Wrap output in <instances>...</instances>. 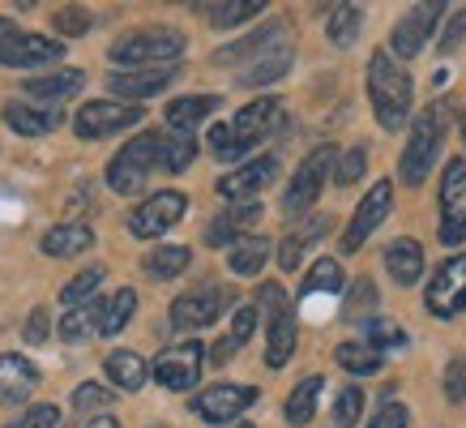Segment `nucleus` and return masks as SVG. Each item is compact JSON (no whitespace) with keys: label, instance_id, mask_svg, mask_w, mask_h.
Wrapping results in <instances>:
<instances>
[{"label":"nucleus","instance_id":"f257e3e1","mask_svg":"<svg viewBox=\"0 0 466 428\" xmlns=\"http://www.w3.org/2000/svg\"><path fill=\"white\" fill-rule=\"evenodd\" d=\"M368 103L377 112V125L385 133H398L410 116V77L394 65L390 52H372L368 56Z\"/></svg>","mask_w":466,"mask_h":428},{"label":"nucleus","instance_id":"f03ea898","mask_svg":"<svg viewBox=\"0 0 466 428\" xmlns=\"http://www.w3.org/2000/svg\"><path fill=\"white\" fill-rule=\"evenodd\" d=\"M450 103H432L428 112L415 116V125H410V138H407V150H402V163H398V176H402V185L420 189L424 185V176L432 171V158L441 150V138H445V112Z\"/></svg>","mask_w":466,"mask_h":428},{"label":"nucleus","instance_id":"7ed1b4c3","mask_svg":"<svg viewBox=\"0 0 466 428\" xmlns=\"http://www.w3.org/2000/svg\"><path fill=\"white\" fill-rule=\"evenodd\" d=\"M184 35L171 26H146V30H128L125 39L112 43V60L116 65H137V69H158L171 60L184 56Z\"/></svg>","mask_w":466,"mask_h":428},{"label":"nucleus","instance_id":"20e7f679","mask_svg":"<svg viewBox=\"0 0 466 428\" xmlns=\"http://www.w3.org/2000/svg\"><path fill=\"white\" fill-rule=\"evenodd\" d=\"M158 150H163V133H142V138H133V142L120 146V155L107 163V185L116 193H142V185L150 180V171L158 168Z\"/></svg>","mask_w":466,"mask_h":428},{"label":"nucleus","instance_id":"39448f33","mask_svg":"<svg viewBox=\"0 0 466 428\" xmlns=\"http://www.w3.org/2000/svg\"><path fill=\"white\" fill-rule=\"evenodd\" d=\"M329 171H334V146H317V150L296 168V176H291V185H287V193H283L287 219H299V214H309L312 206H317Z\"/></svg>","mask_w":466,"mask_h":428},{"label":"nucleus","instance_id":"423d86ee","mask_svg":"<svg viewBox=\"0 0 466 428\" xmlns=\"http://www.w3.org/2000/svg\"><path fill=\"white\" fill-rule=\"evenodd\" d=\"M424 309L432 317H441V321L466 313V249L458 257H450V261L432 274L428 296H424Z\"/></svg>","mask_w":466,"mask_h":428},{"label":"nucleus","instance_id":"0eeeda50","mask_svg":"<svg viewBox=\"0 0 466 428\" xmlns=\"http://www.w3.org/2000/svg\"><path fill=\"white\" fill-rule=\"evenodd\" d=\"M466 240V163L450 158L441 176V244Z\"/></svg>","mask_w":466,"mask_h":428},{"label":"nucleus","instance_id":"6e6552de","mask_svg":"<svg viewBox=\"0 0 466 428\" xmlns=\"http://www.w3.org/2000/svg\"><path fill=\"white\" fill-rule=\"evenodd\" d=\"M184 210H188V198L176 193V189H163V193L146 198L137 210L128 214V231H133L137 240H155V236H163V231H171L180 223Z\"/></svg>","mask_w":466,"mask_h":428},{"label":"nucleus","instance_id":"1a4fd4ad","mask_svg":"<svg viewBox=\"0 0 466 428\" xmlns=\"http://www.w3.org/2000/svg\"><path fill=\"white\" fill-rule=\"evenodd\" d=\"M137 120H142V107H133V103L95 99V103H86L82 112L73 116V133H77L82 142H99V138L120 133V128L137 125Z\"/></svg>","mask_w":466,"mask_h":428},{"label":"nucleus","instance_id":"9d476101","mask_svg":"<svg viewBox=\"0 0 466 428\" xmlns=\"http://www.w3.org/2000/svg\"><path fill=\"white\" fill-rule=\"evenodd\" d=\"M201 364H206V347H201L198 339L188 342H176V347H167L163 356L155 360V382L167 385V390H193V385L201 382Z\"/></svg>","mask_w":466,"mask_h":428},{"label":"nucleus","instance_id":"9b49d317","mask_svg":"<svg viewBox=\"0 0 466 428\" xmlns=\"http://www.w3.org/2000/svg\"><path fill=\"white\" fill-rule=\"evenodd\" d=\"M390 210H394V185H390V180H377V185L368 189V198L360 201L351 228L342 231V253H360V244H364L377 228H381Z\"/></svg>","mask_w":466,"mask_h":428},{"label":"nucleus","instance_id":"f8f14e48","mask_svg":"<svg viewBox=\"0 0 466 428\" xmlns=\"http://www.w3.org/2000/svg\"><path fill=\"white\" fill-rule=\"evenodd\" d=\"M257 403V390L253 385H210V390H201L198 399H193V415H201L206 424H227V420H236L244 415L248 407Z\"/></svg>","mask_w":466,"mask_h":428},{"label":"nucleus","instance_id":"ddd939ff","mask_svg":"<svg viewBox=\"0 0 466 428\" xmlns=\"http://www.w3.org/2000/svg\"><path fill=\"white\" fill-rule=\"evenodd\" d=\"M441 14H445V0H424V5H415L402 22L394 26V35H390V47H394L398 60H410L424 52V39L432 35V26L441 22Z\"/></svg>","mask_w":466,"mask_h":428},{"label":"nucleus","instance_id":"4468645a","mask_svg":"<svg viewBox=\"0 0 466 428\" xmlns=\"http://www.w3.org/2000/svg\"><path fill=\"white\" fill-rule=\"evenodd\" d=\"M231 304V291L223 287H198L171 304V326L176 330H201V326H214L218 313Z\"/></svg>","mask_w":466,"mask_h":428},{"label":"nucleus","instance_id":"2eb2a0df","mask_svg":"<svg viewBox=\"0 0 466 428\" xmlns=\"http://www.w3.org/2000/svg\"><path fill=\"white\" fill-rule=\"evenodd\" d=\"M60 56H65V43L47 39V35H14V39L0 43L5 69H39V65H52Z\"/></svg>","mask_w":466,"mask_h":428},{"label":"nucleus","instance_id":"dca6fc26","mask_svg":"<svg viewBox=\"0 0 466 428\" xmlns=\"http://www.w3.org/2000/svg\"><path fill=\"white\" fill-rule=\"evenodd\" d=\"M283 128V103L279 99H257L248 107H240V116L231 120V133H236V142L244 150H253L257 142H266L269 133H279Z\"/></svg>","mask_w":466,"mask_h":428},{"label":"nucleus","instance_id":"f3484780","mask_svg":"<svg viewBox=\"0 0 466 428\" xmlns=\"http://www.w3.org/2000/svg\"><path fill=\"white\" fill-rule=\"evenodd\" d=\"M274 176H279V158H274V155H261V158H253V163L236 168L231 176H223V180H218V198H227V201H248L253 193H261V189H266Z\"/></svg>","mask_w":466,"mask_h":428},{"label":"nucleus","instance_id":"a211bd4d","mask_svg":"<svg viewBox=\"0 0 466 428\" xmlns=\"http://www.w3.org/2000/svg\"><path fill=\"white\" fill-rule=\"evenodd\" d=\"M171 82H176V69H171V65H158V69L112 73V77H107V90L120 95V99H150L158 90H167Z\"/></svg>","mask_w":466,"mask_h":428},{"label":"nucleus","instance_id":"6ab92c4d","mask_svg":"<svg viewBox=\"0 0 466 428\" xmlns=\"http://www.w3.org/2000/svg\"><path fill=\"white\" fill-rule=\"evenodd\" d=\"M274 47H287V26L283 22H269V26H261L257 35H248V39L231 43V47H218L214 52V65H236V60H257L266 56V52H274Z\"/></svg>","mask_w":466,"mask_h":428},{"label":"nucleus","instance_id":"aec40b11","mask_svg":"<svg viewBox=\"0 0 466 428\" xmlns=\"http://www.w3.org/2000/svg\"><path fill=\"white\" fill-rule=\"evenodd\" d=\"M60 107H30V103H5V125L22 133V138H43V133H52L60 128Z\"/></svg>","mask_w":466,"mask_h":428},{"label":"nucleus","instance_id":"412c9836","mask_svg":"<svg viewBox=\"0 0 466 428\" xmlns=\"http://www.w3.org/2000/svg\"><path fill=\"white\" fill-rule=\"evenodd\" d=\"M35 385H39V369H35L26 356H17V352L0 356V399H5V403H22Z\"/></svg>","mask_w":466,"mask_h":428},{"label":"nucleus","instance_id":"4be33fe9","mask_svg":"<svg viewBox=\"0 0 466 428\" xmlns=\"http://www.w3.org/2000/svg\"><path fill=\"white\" fill-rule=\"evenodd\" d=\"M257 219H261V201H240L236 210L218 214L210 228H206V244H214V249L236 244V240H240V231L248 228V223H257Z\"/></svg>","mask_w":466,"mask_h":428},{"label":"nucleus","instance_id":"5701e85b","mask_svg":"<svg viewBox=\"0 0 466 428\" xmlns=\"http://www.w3.org/2000/svg\"><path fill=\"white\" fill-rule=\"evenodd\" d=\"M103 313H107V300H86L73 313L60 317V339L65 342H86L90 334L103 330Z\"/></svg>","mask_w":466,"mask_h":428},{"label":"nucleus","instance_id":"b1692460","mask_svg":"<svg viewBox=\"0 0 466 428\" xmlns=\"http://www.w3.org/2000/svg\"><path fill=\"white\" fill-rule=\"evenodd\" d=\"M385 266H390V274H394V283L410 287L420 274H424V249H420V240H410V236L394 240L390 249H385Z\"/></svg>","mask_w":466,"mask_h":428},{"label":"nucleus","instance_id":"393cba45","mask_svg":"<svg viewBox=\"0 0 466 428\" xmlns=\"http://www.w3.org/2000/svg\"><path fill=\"white\" fill-rule=\"evenodd\" d=\"M296 352V313L291 309H279L269 317V339H266V364L269 369H283Z\"/></svg>","mask_w":466,"mask_h":428},{"label":"nucleus","instance_id":"a878e982","mask_svg":"<svg viewBox=\"0 0 466 428\" xmlns=\"http://www.w3.org/2000/svg\"><path fill=\"white\" fill-rule=\"evenodd\" d=\"M82 86H86L82 69H65V73H47V77H30L26 95L30 99H43V103H60V99H73Z\"/></svg>","mask_w":466,"mask_h":428},{"label":"nucleus","instance_id":"bb28decb","mask_svg":"<svg viewBox=\"0 0 466 428\" xmlns=\"http://www.w3.org/2000/svg\"><path fill=\"white\" fill-rule=\"evenodd\" d=\"M291 60H296V52H291V43L287 47H274V52H266V56H257L248 60L240 69V82L244 86H269V82H279L287 69H291Z\"/></svg>","mask_w":466,"mask_h":428},{"label":"nucleus","instance_id":"cd10ccee","mask_svg":"<svg viewBox=\"0 0 466 428\" xmlns=\"http://www.w3.org/2000/svg\"><path fill=\"white\" fill-rule=\"evenodd\" d=\"M90 244H95V231L86 228V223H60V228H52L43 236V253L47 257H77V253H86Z\"/></svg>","mask_w":466,"mask_h":428},{"label":"nucleus","instance_id":"c85d7f7f","mask_svg":"<svg viewBox=\"0 0 466 428\" xmlns=\"http://www.w3.org/2000/svg\"><path fill=\"white\" fill-rule=\"evenodd\" d=\"M188 261H193V253H188L184 244H155V249L146 253L142 270L163 283V279H180V274L188 270Z\"/></svg>","mask_w":466,"mask_h":428},{"label":"nucleus","instance_id":"c756f323","mask_svg":"<svg viewBox=\"0 0 466 428\" xmlns=\"http://www.w3.org/2000/svg\"><path fill=\"white\" fill-rule=\"evenodd\" d=\"M321 390H325V377H304V382L287 394V407H283V415H287V424H296V428H304L317 415V399H321Z\"/></svg>","mask_w":466,"mask_h":428},{"label":"nucleus","instance_id":"7c9ffc66","mask_svg":"<svg viewBox=\"0 0 466 428\" xmlns=\"http://www.w3.org/2000/svg\"><path fill=\"white\" fill-rule=\"evenodd\" d=\"M266 261H269V240L266 236H240V240L231 244V257H227L231 274H244V279L261 274Z\"/></svg>","mask_w":466,"mask_h":428},{"label":"nucleus","instance_id":"2f4dec72","mask_svg":"<svg viewBox=\"0 0 466 428\" xmlns=\"http://www.w3.org/2000/svg\"><path fill=\"white\" fill-rule=\"evenodd\" d=\"M214 107H218V95H188V99H176L167 107V125L176 128V133H193Z\"/></svg>","mask_w":466,"mask_h":428},{"label":"nucleus","instance_id":"473e14b6","mask_svg":"<svg viewBox=\"0 0 466 428\" xmlns=\"http://www.w3.org/2000/svg\"><path fill=\"white\" fill-rule=\"evenodd\" d=\"M103 369H107V377H112L120 390H142V385L150 382V364H146L137 352H112Z\"/></svg>","mask_w":466,"mask_h":428},{"label":"nucleus","instance_id":"72a5a7b5","mask_svg":"<svg viewBox=\"0 0 466 428\" xmlns=\"http://www.w3.org/2000/svg\"><path fill=\"white\" fill-rule=\"evenodd\" d=\"M360 26H364L360 5H334L329 17H325V30H329V39L339 43V47H351V43L360 39Z\"/></svg>","mask_w":466,"mask_h":428},{"label":"nucleus","instance_id":"f704fd0d","mask_svg":"<svg viewBox=\"0 0 466 428\" xmlns=\"http://www.w3.org/2000/svg\"><path fill=\"white\" fill-rule=\"evenodd\" d=\"M198 158V138L193 133H176V138H163V150H158V168L163 171H184Z\"/></svg>","mask_w":466,"mask_h":428},{"label":"nucleus","instance_id":"c9c22d12","mask_svg":"<svg viewBox=\"0 0 466 428\" xmlns=\"http://www.w3.org/2000/svg\"><path fill=\"white\" fill-rule=\"evenodd\" d=\"M266 9V0H223V5H206V17L214 26H240L248 17H257Z\"/></svg>","mask_w":466,"mask_h":428},{"label":"nucleus","instance_id":"e433bc0d","mask_svg":"<svg viewBox=\"0 0 466 428\" xmlns=\"http://www.w3.org/2000/svg\"><path fill=\"white\" fill-rule=\"evenodd\" d=\"M133 309H137V291H133V287H120V291L107 300V313H103L99 334H120V330L133 321Z\"/></svg>","mask_w":466,"mask_h":428},{"label":"nucleus","instance_id":"4c0bfd02","mask_svg":"<svg viewBox=\"0 0 466 428\" xmlns=\"http://www.w3.org/2000/svg\"><path fill=\"white\" fill-rule=\"evenodd\" d=\"M339 364L355 377H368V372L381 369V352H372L368 342H342L339 347Z\"/></svg>","mask_w":466,"mask_h":428},{"label":"nucleus","instance_id":"58836bf2","mask_svg":"<svg viewBox=\"0 0 466 428\" xmlns=\"http://www.w3.org/2000/svg\"><path fill=\"white\" fill-rule=\"evenodd\" d=\"M339 287H342V266L334 261V257L312 261L309 279H304V296H312V291H339Z\"/></svg>","mask_w":466,"mask_h":428},{"label":"nucleus","instance_id":"ea45409f","mask_svg":"<svg viewBox=\"0 0 466 428\" xmlns=\"http://www.w3.org/2000/svg\"><path fill=\"white\" fill-rule=\"evenodd\" d=\"M372 309H377V287L368 283V279H360V283L347 291L342 317H347V321H372Z\"/></svg>","mask_w":466,"mask_h":428},{"label":"nucleus","instance_id":"a19ab883","mask_svg":"<svg viewBox=\"0 0 466 428\" xmlns=\"http://www.w3.org/2000/svg\"><path fill=\"white\" fill-rule=\"evenodd\" d=\"M112 403H116V390H107V385H99V382H86L73 390V412H82V415L107 412Z\"/></svg>","mask_w":466,"mask_h":428},{"label":"nucleus","instance_id":"79ce46f5","mask_svg":"<svg viewBox=\"0 0 466 428\" xmlns=\"http://www.w3.org/2000/svg\"><path fill=\"white\" fill-rule=\"evenodd\" d=\"M99 283H103V266H90V270H82L65 291H60V300H65L69 309H77V304H86V300L99 291Z\"/></svg>","mask_w":466,"mask_h":428},{"label":"nucleus","instance_id":"37998d69","mask_svg":"<svg viewBox=\"0 0 466 428\" xmlns=\"http://www.w3.org/2000/svg\"><path fill=\"white\" fill-rule=\"evenodd\" d=\"M360 412H364V390H360V385H347L339 394V403H334V428H355Z\"/></svg>","mask_w":466,"mask_h":428},{"label":"nucleus","instance_id":"c03bdc74","mask_svg":"<svg viewBox=\"0 0 466 428\" xmlns=\"http://www.w3.org/2000/svg\"><path fill=\"white\" fill-rule=\"evenodd\" d=\"M368 347L377 352V347H407V330L394 326V321H385V317H372L368 321Z\"/></svg>","mask_w":466,"mask_h":428},{"label":"nucleus","instance_id":"a18cd8bd","mask_svg":"<svg viewBox=\"0 0 466 428\" xmlns=\"http://www.w3.org/2000/svg\"><path fill=\"white\" fill-rule=\"evenodd\" d=\"M210 150H214V158H223V163H236L240 155H248V150L236 142L231 125H214V128H210Z\"/></svg>","mask_w":466,"mask_h":428},{"label":"nucleus","instance_id":"49530a36","mask_svg":"<svg viewBox=\"0 0 466 428\" xmlns=\"http://www.w3.org/2000/svg\"><path fill=\"white\" fill-rule=\"evenodd\" d=\"M364 168H368V150H364V146H351V150L342 155V163L334 168V180L347 189V185H355V180L364 176Z\"/></svg>","mask_w":466,"mask_h":428},{"label":"nucleus","instance_id":"de8ad7c7","mask_svg":"<svg viewBox=\"0 0 466 428\" xmlns=\"http://www.w3.org/2000/svg\"><path fill=\"white\" fill-rule=\"evenodd\" d=\"M56 424H60V407H52V403H39V407L22 412L14 424H5V428H56Z\"/></svg>","mask_w":466,"mask_h":428},{"label":"nucleus","instance_id":"09e8293b","mask_svg":"<svg viewBox=\"0 0 466 428\" xmlns=\"http://www.w3.org/2000/svg\"><path fill=\"white\" fill-rule=\"evenodd\" d=\"M253 330H257V304H244V309H236V321H231V347H240V342L253 339Z\"/></svg>","mask_w":466,"mask_h":428},{"label":"nucleus","instance_id":"8fccbe9b","mask_svg":"<svg viewBox=\"0 0 466 428\" xmlns=\"http://www.w3.org/2000/svg\"><path fill=\"white\" fill-rule=\"evenodd\" d=\"M445 399L450 403L466 399V364L462 360H450V369H445Z\"/></svg>","mask_w":466,"mask_h":428},{"label":"nucleus","instance_id":"3c124183","mask_svg":"<svg viewBox=\"0 0 466 428\" xmlns=\"http://www.w3.org/2000/svg\"><path fill=\"white\" fill-rule=\"evenodd\" d=\"M410 424V412L402 407V403H385L381 412L372 415V424L368 428H407Z\"/></svg>","mask_w":466,"mask_h":428},{"label":"nucleus","instance_id":"603ef678","mask_svg":"<svg viewBox=\"0 0 466 428\" xmlns=\"http://www.w3.org/2000/svg\"><path fill=\"white\" fill-rule=\"evenodd\" d=\"M47 334H52V313H47V309H35L30 321H26V330H22V339H26L30 347H39Z\"/></svg>","mask_w":466,"mask_h":428},{"label":"nucleus","instance_id":"864d4df0","mask_svg":"<svg viewBox=\"0 0 466 428\" xmlns=\"http://www.w3.org/2000/svg\"><path fill=\"white\" fill-rule=\"evenodd\" d=\"M86 26H90V14H86V9H60L56 14L60 35H86Z\"/></svg>","mask_w":466,"mask_h":428},{"label":"nucleus","instance_id":"5fc2aeb1","mask_svg":"<svg viewBox=\"0 0 466 428\" xmlns=\"http://www.w3.org/2000/svg\"><path fill=\"white\" fill-rule=\"evenodd\" d=\"M304 249H309V244L299 240V231H296V236H287L283 249H279V266H283V270L291 274V270L299 266V257H304Z\"/></svg>","mask_w":466,"mask_h":428},{"label":"nucleus","instance_id":"6e6d98bb","mask_svg":"<svg viewBox=\"0 0 466 428\" xmlns=\"http://www.w3.org/2000/svg\"><path fill=\"white\" fill-rule=\"evenodd\" d=\"M466 39V9L462 14H453L450 30H445V39H441V52H458V43Z\"/></svg>","mask_w":466,"mask_h":428},{"label":"nucleus","instance_id":"4d7b16f0","mask_svg":"<svg viewBox=\"0 0 466 428\" xmlns=\"http://www.w3.org/2000/svg\"><path fill=\"white\" fill-rule=\"evenodd\" d=\"M86 428H120V420H116V415H95Z\"/></svg>","mask_w":466,"mask_h":428},{"label":"nucleus","instance_id":"13d9d810","mask_svg":"<svg viewBox=\"0 0 466 428\" xmlns=\"http://www.w3.org/2000/svg\"><path fill=\"white\" fill-rule=\"evenodd\" d=\"M14 35H17L14 22H9V17H0V43H5V39H14Z\"/></svg>","mask_w":466,"mask_h":428},{"label":"nucleus","instance_id":"bf43d9fd","mask_svg":"<svg viewBox=\"0 0 466 428\" xmlns=\"http://www.w3.org/2000/svg\"><path fill=\"white\" fill-rule=\"evenodd\" d=\"M462 142H466V112H462Z\"/></svg>","mask_w":466,"mask_h":428},{"label":"nucleus","instance_id":"052dcab7","mask_svg":"<svg viewBox=\"0 0 466 428\" xmlns=\"http://www.w3.org/2000/svg\"><path fill=\"white\" fill-rule=\"evenodd\" d=\"M236 428H253V424H236Z\"/></svg>","mask_w":466,"mask_h":428}]
</instances>
